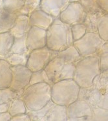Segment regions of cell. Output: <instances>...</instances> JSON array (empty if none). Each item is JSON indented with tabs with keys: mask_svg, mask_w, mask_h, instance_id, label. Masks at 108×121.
Masks as SVG:
<instances>
[{
	"mask_svg": "<svg viewBox=\"0 0 108 121\" xmlns=\"http://www.w3.org/2000/svg\"><path fill=\"white\" fill-rule=\"evenodd\" d=\"M27 109H39L51 100V86L47 83H37L29 85L21 96Z\"/></svg>",
	"mask_w": 108,
	"mask_h": 121,
	"instance_id": "cell-3",
	"label": "cell"
},
{
	"mask_svg": "<svg viewBox=\"0 0 108 121\" xmlns=\"http://www.w3.org/2000/svg\"><path fill=\"white\" fill-rule=\"evenodd\" d=\"M80 3L86 13H95L102 10L98 5L97 0H80Z\"/></svg>",
	"mask_w": 108,
	"mask_h": 121,
	"instance_id": "cell-32",
	"label": "cell"
},
{
	"mask_svg": "<svg viewBox=\"0 0 108 121\" xmlns=\"http://www.w3.org/2000/svg\"><path fill=\"white\" fill-rule=\"evenodd\" d=\"M78 99L85 100L91 108L108 109V71L100 72L91 86L80 87Z\"/></svg>",
	"mask_w": 108,
	"mask_h": 121,
	"instance_id": "cell-1",
	"label": "cell"
},
{
	"mask_svg": "<svg viewBox=\"0 0 108 121\" xmlns=\"http://www.w3.org/2000/svg\"><path fill=\"white\" fill-rule=\"evenodd\" d=\"M2 4H3V0H0V9L2 8Z\"/></svg>",
	"mask_w": 108,
	"mask_h": 121,
	"instance_id": "cell-40",
	"label": "cell"
},
{
	"mask_svg": "<svg viewBox=\"0 0 108 121\" xmlns=\"http://www.w3.org/2000/svg\"><path fill=\"white\" fill-rule=\"evenodd\" d=\"M47 30L37 27H31L27 32L26 43L30 52L46 46Z\"/></svg>",
	"mask_w": 108,
	"mask_h": 121,
	"instance_id": "cell-12",
	"label": "cell"
},
{
	"mask_svg": "<svg viewBox=\"0 0 108 121\" xmlns=\"http://www.w3.org/2000/svg\"><path fill=\"white\" fill-rule=\"evenodd\" d=\"M13 42L14 36L10 32L0 33V58L9 52Z\"/></svg>",
	"mask_w": 108,
	"mask_h": 121,
	"instance_id": "cell-22",
	"label": "cell"
},
{
	"mask_svg": "<svg viewBox=\"0 0 108 121\" xmlns=\"http://www.w3.org/2000/svg\"><path fill=\"white\" fill-rule=\"evenodd\" d=\"M17 16L14 13H9L3 8L0 9V33L9 32L14 26Z\"/></svg>",
	"mask_w": 108,
	"mask_h": 121,
	"instance_id": "cell-16",
	"label": "cell"
},
{
	"mask_svg": "<svg viewBox=\"0 0 108 121\" xmlns=\"http://www.w3.org/2000/svg\"><path fill=\"white\" fill-rule=\"evenodd\" d=\"M26 37L27 35L19 37H14L13 44L8 54H23L30 52L27 49Z\"/></svg>",
	"mask_w": 108,
	"mask_h": 121,
	"instance_id": "cell-24",
	"label": "cell"
},
{
	"mask_svg": "<svg viewBox=\"0 0 108 121\" xmlns=\"http://www.w3.org/2000/svg\"><path fill=\"white\" fill-rule=\"evenodd\" d=\"M23 6L24 2L22 0H3V9L16 15Z\"/></svg>",
	"mask_w": 108,
	"mask_h": 121,
	"instance_id": "cell-30",
	"label": "cell"
},
{
	"mask_svg": "<svg viewBox=\"0 0 108 121\" xmlns=\"http://www.w3.org/2000/svg\"><path fill=\"white\" fill-rule=\"evenodd\" d=\"M10 102L8 103H2L0 104V113H3V112H7L8 111L9 106H10Z\"/></svg>",
	"mask_w": 108,
	"mask_h": 121,
	"instance_id": "cell-37",
	"label": "cell"
},
{
	"mask_svg": "<svg viewBox=\"0 0 108 121\" xmlns=\"http://www.w3.org/2000/svg\"><path fill=\"white\" fill-rule=\"evenodd\" d=\"M23 91H15L10 87L0 89V104L10 102L14 99L21 98Z\"/></svg>",
	"mask_w": 108,
	"mask_h": 121,
	"instance_id": "cell-28",
	"label": "cell"
},
{
	"mask_svg": "<svg viewBox=\"0 0 108 121\" xmlns=\"http://www.w3.org/2000/svg\"><path fill=\"white\" fill-rule=\"evenodd\" d=\"M12 79L11 66L6 60L0 59V89L10 87Z\"/></svg>",
	"mask_w": 108,
	"mask_h": 121,
	"instance_id": "cell-17",
	"label": "cell"
},
{
	"mask_svg": "<svg viewBox=\"0 0 108 121\" xmlns=\"http://www.w3.org/2000/svg\"><path fill=\"white\" fill-rule=\"evenodd\" d=\"M55 103L51 100L45 106L38 110H29L27 109V113L29 115L30 121H46L49 111Z\"/></svg>",
	"mask_w": 108,
	"mask_h": 121,
	"instance_id": "cell-19",
	"label": "cell"
},
{
	"mask_svg": "<svg viewBox=\"0 0 108 121\" xmlns=\"http://www.w3.org/2000/svg\"><path fill=\"white\" fill-rule=\"evenodd\" d=\"M97 3L104 12L108 14V0H97Z\"/></svg>",
	"mask_w": 108,
	"mask_h": 121,
	"instance_id": "cell-35",
	"label": "cell"
},
{
	"mask_svg": "<svg viewBox=\"0 0 108 121\" xmlns=\"http://www.w3.org/2000/svg\"><path fill=\"white\" fill-rule=\"evenodd\" d=\"M71 29L74 42L80 39L87 32L86 26L83 23H79L71 26Z\"/></svg>",
	"mask_w": 108,
	"mask_h": 121,
	"instance_id": "cell-33",
	"label": "cell"
},
{
	"mask_svg": "<svg viewBox=\"0 0 108 121\" xmlns=\"http://www.w3.org/2000/svg\"><path fill=\"white\" fill-rule=\"evenodd\" d=\"M67 107L55 104L49 111L46 121H67Z\"/></svg>",
	"mask_w": 108,
	"mask_h": 121,
	"instance_id": "cell-20",
	"label": "cell"
},
{
	"mask_svg": "<svg viewBox=\"0 0 108 121\" xmlns=\"http://www.w3.org/2000/svg\"><path fill=\"white\" fill-rule=\"evenodd\" d=\"M108 14L103 10L95 12V13H87L83 24L86 26L87 32H97V26L101 17L104 15Z\"/></svg>",
	"mask_w": 108,
	"mask_h": 121,
	"instance_id": "cell-18",
	"label": "cell"
},
{
	"mask_svg": "<svg viewBox=\"0 0 108 121\" xmlns=\"http://www.w3.org/2000/svg\"><path fill=\"white\" fill-rule=\"evenodd\" d=\"M12 79L10 89L15 91H22L29 86L32 72L27 66H11Z\"/></svg>",
	"mask_w": 108,
	"mask_h": 121,
	"instance_id": "cell-10",
	"label": "cell"
},
{
	"mask_svg": "<svg viewBox=\"0 0 108 121\" xmlns=\"http://www.w3.org/2000/svg\"><path fill=\"white\" fill-rule=\"evenodd\" d=\"M67 121H86V117L91 115V108L84 100L77 99L67 106Z\"/></svg>",
	"mask_w": 108,
	"mask_h": 121,
	"instance_id": "cell-11",
	"label": "cell"
},
{
	"mask_svg": "<svg viewBox=\"0 0 108 121\" xmlns=\"http://www.w3.org/2000/svg\"><path fill=\"white\" fill-rule=\"evenodd\" d=\"M42 82L47 83L49 84L51 86H52L54 84L49 79V77L47 76V73L44 69L32 72L29 85H32V84H37V83H42Z\"/></svg>",
	"mask_w": 108,
	"mask_h": 121,
	"instance_id": "cell-29",
	"label": "cell"
},
{
	"mask_svg": "<svg viewBox=\"0 0 108 121\" xmlns=\"http://www.w3.org/2000/svg\"><path fill=\"white\" fill-rule=\"evenodd\" d=\"M30 27H37L47 30L55 18L38 8L29 15Z\"/></svg>",
	"mask_w": 108,
	"mask_h": 121,
	"instance_id": "cell-14",
	"label": "cell"
},
{
	"mask_svg": "<svg viewBox=\"0 0 108 121\" xmlns=\"http://www.w3.org/2000/svg\"><path fill=\"white\" fill-rule=\"evenodd\" d=\"M69 3L73 2H80V0H68Z\"/></svg>",
	"mask_w": 108,
	"mask_h": 121,
	"instance_id": "cell-39",
	"label": "cell"
},
{
	"mask_svg": "<svg viewBox=\"0 0 108 121\" xmlns=\"http://www.w3.org/2000/svg\"><path fill=\"white\" fill-rule=\"evenodd\" d=\"M108 109L99 107L91 108V115L86 117V121H108Z\"/></svg>",
	"mask_w": 108,
	"mask_h": 121,
	"instance_id": "cell-27",
	"label": "cell"
},
{
	"mask_svg": "<svg viewBox=\"0 0 108 121\" xmlns=\"http://www.w3.org/2000/svg\"><path fill=\"white\" fill-rule=\"evenodd\" d=\"M101 72L108 71V42L101 46L96 52Z\"/></svg>",
	"mask_w": 108,
	"mask_h": 121,
	"instance_id": "cell-25",
	"label": "cell"
},
{
	"mask_svg": "<svg viewBox=\"0 0 108 121\" xmlns=\"http://www.w3.org/2000/svg\"><path fill=\"white\" fill-rule=\"evenodd\" d=\"M80 88L73 79L55 82L51 86V100L55 104L68 106L78 99Z\"/></svg>",
	"mask_w": 108,
	"mask_h": 121,
	"instance_id": "cell-5",
	"label": "cell"
},
{
	"mask_svg": "<svg viewBox=\"0 0 108 121\" xmlns=\"http://www.w3.org/2000/svg\"><path fill=\"white\" fill-rule=\"evenodd\" d=\"M58 56L64 58L65 62L74 64H76L82 58V57L73 45H71L64 51L58 52Z\"/></svg>",
	"mask_w": 108,
	"mask_h": 121,
	"instance_id": "cell-23",
	"label": "cell"
},
{
	"mask_svg": "<svg viewBox=\"0 0 108 121\" xmlns=\"http://www.w3.org/2000/svg\"><path fill=\"white\" fill-rule=\"evenodd\" d=\"M87 13L80 2L69 3L60 14L59 18L70 26L83 23Z\"/></svg>",
	"mask_w": 108,
	"mask_h": 121,
	"instance_id": "cell-9",
	"label": "cell"
},
{
	"mask_svg": "<svg viewBox=\"0 0 108 121\" xmlns=\"http://www.w3.org/2000/svg\"><path fill=\"white\" fill-rule=\"evenodd\" d=\"M97 32L104 41L108 42V14L101 17L97 26Z\"/></svg>",
	"mask_w": 108,
	"mask_h": 121,
	"instance_id": "cell-31",
	"label": "cell"
},
{
	"mask_svg": "<svg viewBox=\"0 0 108 121\" xmlns=\"http://www.w3.org/2000/svg\"><path fill=\"white\" fill-rule=\"evenodd\" d=\"M29 53L30 52H27L23 54H7L4 56L1 57L0 59L6 60L10 65V66H26Z\"/></svg>",
	"mask_w": 108,
	"mask_h": 121,
	"instance_id": "cell-21",
	"label": "cell"
},
{
	"mask_svg": "<svg viewBox=\"0 0 108 121\" xmlns=\"http://www.w3.org/2000/svg\"><path fill=\"white\" fill-rule=\"evenodd\" d=\"M40 1H41V0H34V5H33L34 10L38 8H39Z\"/></svg>",
	"mask_w": 108,
	"mask_h": 121,
	"instance_id": "cell-38",
	"label": "cell"
},
{
	"mask_svg": "<svg viewBox=\"0 0 108 121\" xmlns=\"http://www.w3.org/2000/svg\"><path fill=\"white\" fill-rule=\"evenodd\" d=\"M47 46L49 49L60 52L73 44L71 26L55 18L47 29Z\"/></svg>",
	"mask_w": 108,
	"mask_h": 121,
	"instance_id": "cell-2",
	"label": "cell"
},
{
	"mask_svg": "<svg viewBox=\"0 0 108 121\" xmlns=\"http://www.w3.org/2000/svg\"><path fill=\"white\" fill-rule=\"evenodd\" d=\"M11 118L12 116L8 111L0 113V121H10Z\"/></svg>",
	"mask_w": 108,
	"mask_h": 121,
	"instance_id": "cell-36",
	"label": "cell"
},
{
	"mask_svg": "<svg viewBox=\"0 0 108 121\" xmlns=\"http://www.w3.org/2000/svg\"><path fill=\"white\" fill-rule=\"evenodd\" d=\"M10 121H30V119L29 115L25 113L12 117Z\"/></svg>",
	"mask_w": 108,
	"mask_h": 121,
	"instance_id": "cell-34",
	"label": "cell"
},
{
	"mask_svg": "<svg viewBox=\"0 0 108 121\" xmlns=\"http://www.w3.org/2000/svg\"><path fill=\"white\" fill-rule=\"evenodd\" d=\"M97 57L82 58L76 64L73 80L80 87L91 86L94 78L100 73Z\"/></svg>",
	"mask_w": 108,
	"mask_h": 121,
	"instance_id": "cell-4",
	"label": "cell"
},
{
	"mask_svg": "<svg viewBox=\"0 0 108 121\" xmlns=\"http://www.w3.org/2000/svg\"><path fill=\"white\" fill-rule=\"evenodd\" d=\"M76 64L65 62L57 56L46 65L44 70L53 83L67 79H73Z\"/></svg>",
	"mask_w": 108,
	"mask_h": 121,
	"instance_id": "cell-6",
	"label": "cell"
},
{
	"mask_svg": "<svg viewBox=\"0 0 108 121\" xmlns=\"http://www.w3.org/2000/svg\"><path fill=\"white\" fill-rule=\"evenodd\" d=\"M29 17L27 15H19L16 20L14 26L9 32L14 37H19L26 35L30 29Z\"/></svg>",
	"mask_w": 108,
	"mask_h": 121,
	"instance_id": "cell-15",
	"label": "cell"
},
{
	"mask_svg": "<svg viewBox=\"0 0 108 121\" xmlns=\"http://www.w3.org/2000/svg\"><path fill=\"white\" fill-rule=\"evenodd\" d=\"M69 3L68 0H41L39 8L54 18H58Z\"/></svg>",
	"mask_w": 108,
	"mask_h": 121,
	"instance_id": "cell-13",
	"label": "cell"
},
{
	"mask_svg": "<svg viewBox=\"0 0 108 121\" xmlns=\"http://www.w3.org/2000/svg\"><path fill=\"white\" fill-rule=\"evenodd\" d=\"M27 108L25 104L21 98L14 99L10 102V106L8 109V112L12 117L17 115L19 114L27 113Z\"/></svg>",
	"mask_w": 108,
	"mask_h": 121,
	"instance_id": "cell-26",
	"label": "cell"
},
{
	"mask_svg": "<svg viewBox=\"0 0 108 121\" xmlns=\"http://www.w3.org/2000/svg\"><path fill=\"white\" fill-rule=\"evenodd\" d=\"M106 42L99 36L98 32H87L80 39L74 41L73 45L82 58L96 57V51Z\"/></svg>",
	"mask_w": 108,
	"mask_h": 121,
	"instance_id": "cell-7",
	"label": "cell"
},
{
	"mask_svg": "<svg viewBox=\"0 0 108 121\" xmlns=\"http://www.w3.org/2000/svg\"><path fill=\"white\" fill-rule=\"evenodd\" d=\"M58 54V52L49 49L47 46L33 50L30 52L26 66L32 72L44 69Z\"/></svg>",
	"mask_w": 108,
	"mask_h": 121,
	"instance_id": "cell-8",
	"label": "cell"
}]
</instances>
